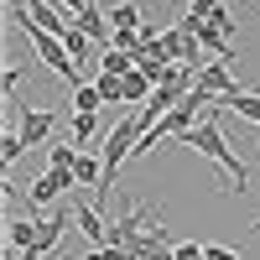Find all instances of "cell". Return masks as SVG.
Returning <instances> with one entry per match:
<instances>
[{
    "label": "cell",
    "instance_id": "obj_1",
    "mask_svg": "<svg viewBox=\"0 0 260 260\" xmlns=\"http://www.w3.org/2000/svg\"><path fill=\"white\" fill-rule=\"evenodd\" d=\"M130 260H177V240L161 229V208H141L120 192V224H115V240Z\"/></svg>",
    "mask_w": 260,
    "mask_h": 260
},
{
    "label": "cell",
    "instance_id": "obj_2",
    "mask_svg": "<svg viewBox=\"0 0 260 260\" xmlns=\"http://www.w3.org/2000/svg\"><path fill=\"white\" fill-rule=\"evenodd\" d=\"M11 21H16L21 31H26V42H31V47H37V57L47 62V68H52V73H57L62 83H68V89H78L83 78H78V62L68 57V47H62V42H57L52 31H42L37 21H31V11H26V6H21V11H11Z\"/></svg>",
    "mask_w": 260,
    "mask_h": 260
},
{
    "label": "cell",
    "instance_id": "obj_3",
    "mask_svg": "<svg viewBox=\"0 0 260 260\" xmlns=\"http://www.w3.org/2000/svg\"><path fill=\"white\" fill-rule=\"evenodd\" d=\"M182 146H192V151H203L208 161H219V167L229 172V182L240 187V192L250 187V172H245V161H240V156H234V151H229V141H224V130L213 125V120H198V125H192L187 136H182Z\"/></svg>",
    "mask_w": 260,
    "mask_h": 260
},
{
    "label": "cell",
    "instance_id": "obj_4",
    "mask_svg": "<svg viewBox=\"0 0 260 260\" xmlns=\"http://www.w3.org/2000/svg\"><path fill=\"white\" fill-rule=\"evenodd\" d=\"M68 224H78V219H73V203L52 208L47 219H37V240L21 250V255H11V260H47V255H52V245L62 240V229H68Z\"/></svg>",
    "mask_w": 260,
    "mask_h": 260
},
{
    "label": "cell",
    "instance_id": "obj_5",
    "mask_svg": "<svg viewBox=\"0 0 260 260\" xmlns=\"http://www.w3.org/2000/svg\"><path fill=\"white\" fill-rule=\"evenodd\" d=\"M78 177H73V167H47V177H37L31 187H26V208H31V219H37V208H47L62 187H73Z\"/></svg>",
    "mask_w": 260,
    "mask_h": 260
},
{
    "label": "cell",
    "instance_id": "obj_6",
    "mask_svg": "<svg viewBox=\"0 0 260 260\" xmlns=\"http://www.w3.org/2000/svg\"><path fill=\"white\" fill-rule=\"evenodd\" d=\"M26 11H31V21H37V26H42V31H52L57 42L78 26V21H68V11H57V6H52V0H26Z\"/></svg>",
    "mask_w": 260,
    "mask_h": 260
},
{
    "label": "cell",
    "instance_id": "obj_7",
    "mask_svg": "<svg viewBox=\"0 0 260 260\" xmlns=\"http://www.w3.org/2000/svg\"><path fill=\"white\" fill-rule=\"evenodd\" d=\"M73 219H78V229H83V240H89L94 250H110V240H115V229H104V219L89 208V203H78L73 198Z\"/></svg>",
    "mask_w": 260,
    "mask_h": 260
},
{
    "label": "cell",
    "instance_id": "obj_8",
    "mask_svg": "<svg viewBox=\"0 0 260 260\" xmlns=\"http://www.w3.org/2000/svg\"><path fill=\"white\" fill-rule=\"evenodd\" d=\"M198 94H208L213 104H219L224 94H234V78H229V62H203V73H198Z\"/></svg>",
    "mask_w": 260,
    "mask_h": 260
},
{
    "label": "cell",
    "instance_id": "obj_9",
    "mask_svg": "<svg viewBox=\"0 0 260 260\" xmlns=\"http://www.w3.org/2000/svg\"><path fill=\"white\" fill-rule=\"evenodd\" d=\"M52 125H57L52 110H21V146H42L52 136Z\"/></svg>",
    "mask_w": 260,
    "mask_h": 260
},
{
    "label": "cell",
    "instance_id": "obj_10",
    "mask_svg": "<svg viewBox=\"0 0 260 260\" xmlns=\"http://www.w3.org/2000/svg\"><path fill=\"white\" fill-rule=\"evenodd\" d=\"M110 26H115V31H141V26H146V21H141V6H136V0H115V6H110Z\"/></svg>",
    "mask_w": 260,
    "mask_h": 260
},
{
    "label": "cell",
    "instance_id": "obj_11",
    "mask_svg": "<svg viewBox=\"0 0 260 260\" xmlns=\"http://www.w3.org/2000/svg\"><path fill=\"white\" fill-rule=\"evenodd\" d=\"M219 104H224V110H234L240 120H255V125H260V94H245V89H234V94H224Z\"/></svg>",
    "mask_w": 260,
    "mask_h": 260
},
{
    "label": "cell",
    "instance_id": "obj_12",
    "mask_svg": "<svg viewBox=\"0 0 260 260\" xmlns=\"http://www.w3.org/2000/svg\"><path fill=\"white\" fill-rule=\"evenodd\" d=\"M120 83H125V104H151V94H156V83H151L141 68H136V73H125Z\"/></svg>",
    "mask_w": 260,
    "mask_h": 260
},
{
    "label": "cell",
    "instance_id": "obj_13",
    "mask_svg": "<svg viewBox=\"0 0 260 260\" xmlns=\"http://www.w3.org/2000/svg\"><path fill=\"white\" fill-rule=\"evenodd\" d=\"M6 240H11V250L21 255V250L37 240V219H11V224H6Z\"/></svg>",
    "mask_w": 260,
    "mask_h": 260
},
{
    "label": "cell",
    "instance_id": "obj_14",
    "mask_svg": "<svg viewBox=\"0 0 260 260\" xmlns=\"http://www.w3.org/2000/svg\"><path fill=\"white\" fill-rule=\"evenodd\" d=\"M99 73H115V78H125V73H136V57H130V52H115V47H104V57H99Z\"/></svg>",
    "mask_w": 260,
    "mask_h": 260
},
{
    "label": "cell",
    "instance_id": "obj_15",
    "mask_svg": "<svg viewBox=\"0 0 260 260\" xmlns=\"http://www.w3.org/2000/svg\"><path fill=\"white\" fill-rule=\"evenodd\" d=\"M99 110H104L99 89H94V83H78V89H73V115H99Z\"/></svg>",
    "mask_w": 260,
    "mask_h": 260
},
{
    "label": "cell",
    "instance_id": "obj_16",
    "mask_svg": "<svg viewBox=\"0 0 260 260\" xmlns=\"http://www.w3.org/2000/svg\"><path fill=\"white\" fill-rule=\"evenodd\" d=\"M62 47H68V57H73V62H89V52H94V42H89V37H83V31L73 26L68 37H62Z\"/></svg>",
    "mask_w": 260,
    "mask_h": 260
},
{
    "label": "cell",
    "instance_id": "obj_17",
    "mask_svg": "<svg viewBox=\"0 0 260 260\" xmlns=\"http://www.w3.org/2000/svg\"><path fill=\"white\" fill-rule=\"evenodd\" d=\"M73 161H78V141H62L47 151V167H73Z\"/></svg>",
    "mask_w": 260,
    "mask_h": 260
},
{
    "label": "cell",
    "instance_id": "obj_18",
    "mask_svg": "<svg viewBox=\"0 0 260 260\" xmlns=\"http://www.w3.org/2000/svg\"><path fill=\"white\" fill-rule=\"evenodd\" d=\"M21 151H26V146H21V130H6V136H0V161L11 167V161L21 156Z\"/></svg>",
    "mask_w": 260,
    "mask_h": 260
},
{
    "label": "cell",
    "instance_id": "obj_19",
    "mask_svg": "<svg viewBox=\"0 0 260 260\" xmlns=\"http://www.w3.org/2000/svg\"><path fill=\"white\" fill-rule=\"evenodd\" d=\"M94 130H99V120H94V115H73V136H68V141H78V146H83Z\"/></svg>",
    "mask_w": 260,
    "mask_h": 260
},
{
    "label": "cell",
    "instance_id": "obj_20",
    "mask_svg": "<svg viewBox=\"0 0 260 260\" xmlns=\"http://www.w3.org/2000/svg\"><path fill=\"white\" fill-rule=\"evenodd\" d=\"M177 260H208V250L198 240H177Z\"/></svg>",
    "mask_w": 260,
    "mask_h": 260
},
{
    "label": "cell",
    "instance_id": "obj_21",
    "mask_svg": "<svg viewBox=\"0 0 260 260\" xmlns=\"http://www.w3.org/2000/svg\"><path fill=\"white\" fill-rule=\"evenodd\" d=\"M203 250H208V260H245L240 250H229V245H203Z\"/></svg>",
    "mask_w": 260,
    "mask_h": 260
},
{
    "label": "cell",
    "instance_id": "obj_22",
    "mask_svg": "<svg viewBox=\"0 0 260 260\" xmlns=\"http://www.w3.org/2000/svg\"><path fill=\"white\" fill-rule=\"evenodd\" d=\"M187 6H192V11H198V16H213V11H219V6H224V0H187Z\"/></svg>",
    "mask_w": 260,
    "mask_h": 260
},
{
    "label": "cell",
    "instance_id": "obj_23",
    "mask_svg": "<svg viewBox=\"0 0 260 260\" xmlns=\"http://www.w3.org/2000/svg\"><path fill=\"white\" fill-rule=\"evenodd\" d=\"M89 6H94V0H62V11H73V16H83Z\"/></svg>",
    "mask_w": 260,
    "mask_h": 260
},
{
    "label": "cell",
    "instance_id": "obj_24",
    "mask_svg": "<svg viewBox=\"0 0 260 260\" xmlns=\"http://www.w3.org/2000/svg\"><path fill=\"white\" fill-rule=\"evenodd\" d=\"M250 229H255V234H260V219H255V224H250Z\"/></svg>",
    "mask_w": 260,
    "mask_h": 260
},
{
    "label": "cell",
    "instance_id": "obj_25",
    "mask_svg": "<svg viewBox=\"0 0 260 260\" xmlns=\"http://www.w3.org/2000/svg\"><path fill=\"white\" fill-rule=\"evenodd\" d=\"M255 16H260V0H255Z\"/></svg>",
    "mask_w": 260,
    "mask_h": 260
}]
</instances>
